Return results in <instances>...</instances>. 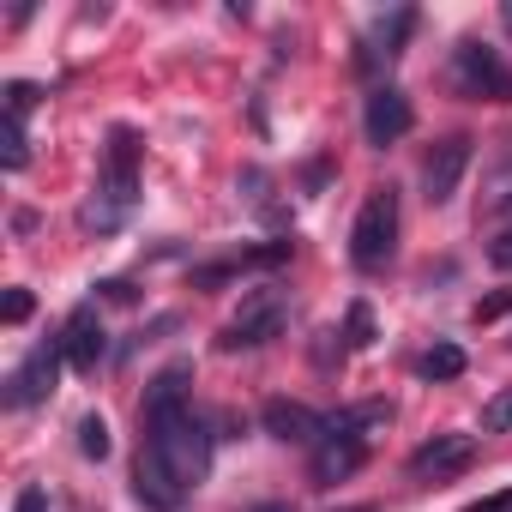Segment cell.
Instances as JSON below:
<instances>
[{"label":"cell","mask_w":512,"mask_h":512,"mask_svg":"<svg viewBox=\"0 0 512 512\" xmlns=\"http://www.w3.org/2000/svg\"><path fill=\"white\" fill-rule=\"evenodd\" d=\"M133 199H139V139H133L127 127H115V133H109V151H103L97 199L85 205V229H97V235L121 229V217L133 211Z\"/></svg>","instance_id":"cell-1"},{"label":"cell","mask_w":512,"mask_h":512,"mask_svg":"<svg viewBox=\"0 0 512 512\" xmlns=\"http://www.w3.org/2000/svg\"><path fill=\"white\" fill-rule=\"evenodd\" d=\"M145 446L175 470L181 488H199V476L211 470V428H205V416H193V404L169 410V416H151L145 422Z\"/></svg>","instance_id":"cell-2"},{"label":"cell","mask_w":512,"mask_h":512,"mask_svg":"<svg viewBox=\"0 0 512 512\" xmlns=\"http://www.w3.org/2000/svg\"><path fill=\"white\" fill-rule=\"evenodd\" d=\"M392 247H398V193L392 187H374L356 211V229H350V260L362 272H380L392 260Z\"/></svg>","instance_id":"cell-3"},{"label":"cell","mask_w":512,"mask_h":512,"mask_svg":"<svg viewBox=\"0 0 512 512\" xmlns=\"http://www.w3.org/2000/svg\"><path fill=\"white\" fill-rule=\"evenodd\" d=\"M290 326V302H284V290H247L241 296V308H235V320L223 326V338H217V350H260V344H272L278 332Z\"/></svg>","instance_id":"cell-4"},{"label":"cell","mask_w":512,"mask_h":512,"mask_svg":"<svg viewBox=\"0 0 512 512\" xmlns=\"http://www.w3.org/2000/svg\"><path fill=\"white\" fill-rule=\"evenodd\" d=\"M452 85L458 97H476V103H512V67L500 61V49L464 37L452 49Z\"/></svg>","instance_id":"cell-5"},{"label":"cell","mask_w":512,"mask_h":512,"mask_svg":"<svg viewBox=\"0 0 512 512\" xmlns=\"http://www.w3.org/2000/svg\"><path fill=\"white\" fill-rule=\"evenodd\" d=\"M61 362H67L61 338L37 344V350H31L19 368H13V380H7V404H13V410H31V404H43V398L55 392V380H61Z\"/></svg>","instance_id":"cell-6"},{"label":"cell","mask_w":512,"mask_h":512,"mask_svg":"<svg viewBox=\"0 0 512 512\" xmlns=\"http://www.w3.org/2000/svg\"><path fill=\"white\" fill-rule=\"evenodd\" d=\"M61 350H67V368H79V374H97V362L109 356V332H103V320H97L91 302L67 314V326H61Z\"/></svg>","instance_id":"cell-7"},{"label":"cell","mask_w":512,"mask_h":512,"mask_svg":"<svg viewBox=\"0 0 512 512\" xmlns=\"http://www.w3.org/2000/svg\"><path fill=\"white\" fill-rule=\"evenodd\" d=\"M260 422H266V434L284 440V446H320V440H326V416L308 410V404H296V398H266Z\"/></svg>","instance_id":"cell-8"},{"label":"cell","mask_w":512,"mask_h":512,"mask_svg":"<svg viewBox=\"0 0 512 512\" xmlns=\"http://www.w3.org/2000/svg\"><path fill=\"white\" fill-rule=\"evenodd\" d=\"M410 121H416V109H410V97L398 91V85H380L374 97H368V115H362V133H368V145H398L404 133H410Z\"/></svg>","instance_id":"cell-9"},{"label":"cell","mask_w":512,"mask_h":512,"mask_svg":"<svg viewBox=\"0 0 512 512\" xmlns=\"http://www.w3.org/2000/svg\"><path fill=\"white\" fill-rule=\"evenodd\" d=\"M464 169H470V139H464V133L440 139V145L428 151V163H422V187H428V205H446V199L458 193Z\"/></svg>","instance_id":"cell-10"},{"label":"cell","mask_w":512,"mask_h":512,"mask_svg":"<svg viewBox=\"0 0 512 512\" xmlns=\"http://www.w3.org/2000/svg\"><path fill=\"white\" fill-rule=\"evenodd\" d=\"M470 458H476V440L470 434H434L428 446L410 452V476L416 482H440V476H458Z\"/></svg>","instance_id":"cell-11"},{"label":"cell","mask_w":512,"mask_h":512,"mask_svg":"<svg viewBox=\"0 0 512 512\" xmlns=\"http://www.w3.org/2000/svg\"><path fill=\"white\" fill-rule=\"evenodd\" d=\"M133 494H139L151 512H175V506L187 500V488L175 482V470H169L151 446H139V464H133Z\"/></svg>","instance_id":"cell-12"},{"label":"cell","mask_w":512,"mask_h":512,"mask_svg":"<svg viewBox=\"0 0 512 512\" xmlns=\"http://www.w3.org/2000/svg\"><path fill=\"white\" fill-rule=\"evenodd\" d=\"M416 31V13L410 7H398L392 19H380L374 31H368V43H362V55H356V67L362 73H380V67H392L398 55H404V37Z\"/></svg>","instance_id":"cell-13"},{"label":"cell","mask_w":512,"mask_h":512,"mask_svg":"<svg viewBox=\"0 0 512 512\" xmlns=\"http://www.w3.org/2000/svg\"><path fill=\"white\" fill-rule=\"evenodd\" d=\"M362 458H368V440H350V434H326V440L314 446V482H320V488H332V482L356 476V470H362Z\"/></svg>","instance_id":"cell-14"},{"label":"cell","mask_w":512,"mask_h":512,"mask_svg":"<svg viewBox=\"0 0 512 512\" xmlns=\"http://www.w3.org/2000/svg\"><path fill=\"white\" fill-rule=\"evenodd\" d=\"M187 380H193V368H187V362L163 368V374L145 386V422H151V416H169V410H187Z\"/></svg>","instance_id":"cell-15"},{"label":"cell","mask_w":512,"mask_h":512,"mask_svg":"<svg viewBox=\"0 0 512 512\" xmlns=\"http://www.w3.org/2000/svg\"><path fill=\"white\" fill-rule=\"evenodd\" d=\"M416 374H422V380H458V374H464V350H458V344H434V350L416 362Z\"/></svg>","instance_id":"cell-16"},{"label":"cell","mask_w":512,"mask_h":512,"mask_svg":"<svg viewBox=\"0 0 512 512\" xmlns=\"http://www.w3.org/2000/svg\"><path fill=\"white\" fill-rule=\"evenodd\" d=\"M0 163H7V169H25V163H31L25 121H13V115H7V127H0Z\"/></svg>","instance_id":"cell-17"},{"label":"cell","mask_w":512,"mask_h":512,"mask_svg":"<svg viewBox=\"0 0 512 512\" xmlns=\"http://www.w3.org/2000/svg\"><path fill=\"white\" fill-rule=\"evenodd\" d=\"M374 344V314H368V302H350V314H344V350H368Z\"/></svg>","instance_id":"cell-18"},{"label":"cell","mask_w":512,"mask_h":512,"mask_svg":"<svg viewBox=\"0 0 512 512\" xmlns=\"http://www.w3.org/2000/svg\"><path fill=\"white\" fill-rule=\"evenodd\" d=\"M79 452L97 458V464L109 458V422H103V416H85V422H79Z\"/></svg>","instance_id":"cell-19"},{"label":"cell","mask_w":512,"mask_h":512,"mask_svg":"<svg viewBox=\"0 0 512 512\" xmlns=\"http://www.w3.org/2000/svg\"><path fill=\"white\" fill-rule=\"evenodd\" d=\"M506 428H512V386L482 404V434H506Z\"/></svg>","instance_id":"cell-20"},{"label":"cell","mask_w":512,"mask_h":512,"mask_svg":"<svg viewBox=\"0 0 512 512\" xmlns=\"http://www.w3.org/2000/svg\"><path fill=\"white\" fill-rule=\"evenodd\" d=\"M31 308H37V302H31V290H7V302H0V320H7V326H25V320H31Z\"/></svg>","instance_id":"cell-21"},{"label":"cell","mask_w":512,"mask_h":512,"mask_svg":"<svg viewBox=\"0 0 512 512\" xmlns=\"http://www.w3.org/2000/svg\"><path fill=\"white\" fill-rule=\"evenodd\" d=\"M37 97H43L37 85H25V79H13V85H7V115H13V121H25V109H31Z\"/></svg>","instance_id":"cell-22"},{"label":"cell","mask_w":512,"mask_h":512,"mask_svg":"<svg viewBox=\"0 0 512 512\" xmlns=\"http://www.w3.org/2000/svg\"><path fill=\"white\" fill-rule=\"evenodd\" d=\"M506 308H512V290H506V296H488V302H476V320L488 326V320H500Z\"/></svg>","instance_id":"cell-23"},{"label":"cell","mask_w":512,"mask_h":512,"mask_svg":"<svg viewBox=\"0 0 512 512\" xmlns=\"http://www.w3.org/2000/svg\"><path fill=\"white\" fill-rule=\"evenodd\" d=\"M13 512H49V494H43V488H19Z\"/></svg>","instance_id":"cell-24"},{"label":"cell","mask_w":512,"mask_h":512,"mask_svg":"<svg viewBox=\"0 0 512 512\" xmlns=\"http://www.w3.org/2000/svg\"><path fill=\"white\" fill-rule=\"evenodd\" d=\"M488 260H494L500 272H512V229H506V235H500V241L488 247Z\"/></svg>","instance_id":"cell-25"},{"label":"cell","mask_w":512,"mask_h":512,"mask_svg":"<svg viewBox=\"0 0 512 512\" xmlns=\"http://www.w3.org/2000/svg\"><path fill=\"white\" fill-rule=\"evenodd\" d=\"M470 512H512V488H500V494H488V500H476Z\"/></svg>","instance_id":"cell-26"},{"label":"cell","mask_w":512,"mask_h":512,"mask_svg":"<svg viewBox=\"0 0 512 512\" xmlns=\"http://www.w3.org/2000/svg\"><path fill=\"white\" fill-rule=\"evenodd\" d=\"M103 290V302H133V284H121V278H109V284H97Z\"/></svg>","instance_id":"cell-27"},{"label":"cell","mask_w":512,"mask_h":512,"mask_svg":"<svg viewBox=\"0 0 512 512\" xmlns=\"http://www.w3.org/2000/svg\"><path fill=\"white\" fill-rule=\"evenodd\" d=\"M247 512H290L284 500H260V506H247Z\"/></svg>","instance_id":"cell-28"},{"label":"cell","mask_w":512,"mask_h":512,"mask_svg":"<svg viewBox=\"0 0 512 512\" xmlns=\"http://www.w3.org/2000/svg\"><path fill=\"white\" fill-rule=\"evenodd\" d=\"M500 19H506V31H512V0H506V7H500Z\"/></svg>","instance_id":"cell-29"},{"label":"cell","mask_w":512,"mask_h":512,"mask_svg":"<svg viewBox=\"0 0 512 512\" xmlns=\"http://www.w3.org/2000/svg\"><path fill=\"white\" fill-rule=\"evenodd\" d=\"M338 512H380V506H338Z\"/></svg>","instance_id":"cell-30"}]
</instances>
